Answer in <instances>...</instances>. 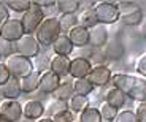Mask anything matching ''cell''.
Here are the masks:
<instances>
[{"label":"cell","mask_w":146,"mask_h":122,"mask_svg":"<svg viewBox=\"0 0 146 122\" xmlns=\"http://www.w3.org/2000/svg\"><path fill=\"white\" fill-rule=\"evenodd\" d=\"M44 105L38 100H29L26 102V105L22 106V116L29 121H35V119H41L44 114Z\"/></svg>","instance_id":"e0dca14e"},{"label":"cell","mask_w":146,"mask_h":122,"mask_svg":"<svg viewBox=\"0 0 146 122\" xmlns=\"http://www.w3.org/2000/svg\"><path fill=\"white\" fill-rule=\"evenodd\" d=\"M8 7V10H13L16 13H26L30 7H32V0H8L5 2Z\"/></svg>","instance_id":"f546056e"},{"label":"cell","mask_w":146,"mask_h":122,"mask_svg":"<svg viewBox=\"0 0 146 122\" xmlns=\"http://www.w3.org/2000/svg\"><path fill=\"white\" fill-rule=\"evenodd\" d=\"M51 48H52V51H54L56 55H65V57H68V55L73 52L75 46L72 44V41H70V38H68L67 33H60L59 38L52 43Z\"/></svg>","instance_id":"d6986e66"},{"label":"cell","mask_w":146,"mask_h":122,"mask_svg":"<svg viewBox=\"0 0 146 122\" xmlns=\"http://www.w3.org/2000/svg\"><path fill=\"white\" fill-rule=\"evenodd\" d=\"M10 78L11 76H10V71H8L7 65H5V63H0V87H2Z\"/></svg>","instance_id":"74e56055"},{"label":"cell","mask_w":146,"mask_h":122,"mask_svg":"<svg viewBox=\"0 0 146 122\" xmlns=\"http://www.w3.org/2000/svg\"><path fill=\"white\" fill-rule=\"evenodd\" d=\"M140 32H141V35H143V37L146 38V24H145V26L141 27V30H140Z\"/></svg>","instance_id":"b9f144b4"},{"label":"cell","mask_w":146,"mask_h":122,"mask_svg":"<svg viewBox=\"0 0 146 122\" xmlns=\"http://www.w3.org/2000/svg\"><path fill=\"white\" fill-rule=\"evenodd\" d=\"M132 100H135L138 103L146 102V79L145 78H137L135 76V82L132 86V90L129 94Z\"/></svg>","instance_id":"7402d4cb"},{"label":"cell","mask_w":146,"mask_h":122,"mask_svg":"<svg viewBox=\"0 0 146 122\" xmlns=\"http://www.w3.org/2000/svg\"><path fill=\"white\" fill-rule=\"evenodd\" d=\"M56 8L60 15H76L80 10V2L78 0H59L56 2Z\"/></svg>","instance_id":"d4e9b609"},{"label":"cell","mask_w":146,"mask_h":122,"mask_svg":"<svg viewBox=\"0 0 146 122\" xmlns=\"http://www.w3.org/2000/svg\"><path fill=\"white\" fill-rule=\"evenodd\" d=\"M0 95L5 100H18L22 95L21 90V81L16 78H10L2 87H0Z\"/></svg>","instance_id":"ac0fdd59"},{"label":"cell","mask_w":146,"mask_h":122,"mask_svg":"<svg viewBox=\"0 0 146 122\" xmlns=\"http://www.w3.org/2000/svg\"><path fill=\"white\" fill-rule=\"evenodd\" d=\"M78 122H103V121H102V116H100L99 108L89 106L80 114Z\"/></svg>","instance_id":"83f0119b"},{"label":"cell","mask_w":146,"mask_h":122,"mask_svg":"<svg viewBox=\"0 0 146 122\" xmlns=\"http://www.w3.org/2000/svg\"><path fill=\"white\" fill-rule=\"evenodd\" d=\"M43 21H44L43 10H41V8L36 5V2L33 0L32 7H30L29 10L22 15V18H21V22H22V27H24L26 35H33Z\"/></svg>","instance_id":"277c9868"},{"label":"cell","mask_w":146,"mask_h":122,"mask_svg":"<svg viewBox=\"0 0 146 122\" xmlns=\"http://www.w3.org/2000/svg\"><path fill=\"white\" fill-rule=\"evenodd\" d=\"M5 65H7L8 71H10V76L16 78V79H22V78L29 76L35 70L32 60L27 59V57H22L19 54H13L10 57H7Z\"/></svg>","instance_id":"7a4b0ae2"},{"label":"cell","mask_w":146,"mask_h":122,"mask_svg":"<svg viewBox=\"0 0 146 122\" xmlns=\"http://www.w3.org/2000/svg\"><path fill=\"white\" fill-rule=\"evenodd\" d=\"M110 40L108 30H106L105 26L99 24V26L89 29V44L92 48H103Z\"/></svg>","instance_id":"7c38bea8"},{"label":"cell","mask_w":146,"mask_h":122,"mask_svg":"<svg viewBox=\"0 0 146 122\" xmlns=\"http://www.w3.org/2000/svg\"><path fill=\"white\" fill-rule=\"evenodd\" d=\"M36 122H52V121H51V117H48V116H46V117H41V119H38Z\"/></svg>","instance_id":"60d3db41"},{"label":"cell","mask_w":146,"mask_h":122,"mask_svg":"<svg viewBox=\"0 0 146 122\" xmlns=\"http://www.w3.org/2000/svg\"><path fill=\"white\" fill-rule=\"evenodd\" d=\"M114 122H137V116H135V111L132 109H124V111H119L114 119Z\"/></svg>","instance_id":"d6a6232c"},{"label":"cell","mask_w":146,"mask_h":122,"mask_svg":"<svg viewBox=\"0 0 146 122\" xmlns=\"http://www.w3.org/2000/svg\"><path fill=\"white\" fill-rule=\"evenodd\" d=\"M68 109V102H62V100H56L52 103H49V106H48V113H49V117H52V116L59 114V113H62V111H67Z\"/></svg>","instance_id":"1f68e13d"},{"label":"cell","mask_w":146,"mask_h":122,"mask_svg":"<svg viewBox=\"0 0 146 122\" xmlns=\"http://www.w3.org/2000/svg\"><path fill=\"white\" fill-rule=\"evenodd\" d=\"M67 35H68L70 41H72V44L75 48H86V46H89V29H86V27L78 24Z\"/></svg>","instance_id":"4fadbf2b"},{"label":"cell","mask_w":146,"mask_h":122,"mask_svg":"<svg viewBox=\"0 0 146 122\" xmlns=\"http://www.w3.org/2000/svg\"><path fill=\"white\" fill-rule=\"evenodd\" d=\"M103 52H105L106 59L108 60H119L124 57V52H125V48L124 44H122V41L119 40V38H111V40H108V43L103 46Z\"/></svg>","instance_id":"5bb4252c"},{"label":"cell","mask_w":146,"mask_h":122,"mask_svg":"<svg viewBox=\"0 0 146 122\" xmlns=\"http://www.w3.org/2000/svg\"><path fill=\"white\" fill-rule=\"evenodd\" d=\"M105 102L110 105V106L119 109V108H122L125 105V102H127V95H124L121 90H117L116 87L111 86V89H108L106 94H105Z\"/></svg>","instance_id":"44dd1931"},{"label":"cell","mask_w":146,"mask_h":122,"mask_svg":"<svg viewBox=\"0 0 146 122\" xmlns=\"http://www.w3.org/2000/svg\"><path fill=\"white\" fill-rule=\"evenodd\" d=\"M73 89H75V94L76 95H83V97H88L94 92V84L89 81L88 78H83V79H75L73 82Z\"/></svg>","instance_id":"4316f807"},{"label":"cell","mask_w":146,"mask_h":122,"mask_svg":"<svg viewBox=\"0 0 146 122\" xmlns=\"http://www.w3.org/2000/svg\"><path fill=\"white\" fill-rule=\"evenodd\" d=\"M86 108H89V100H88V97H83V95H75L72 97V98L68 100V109L72 111L73 114L75 113H83Z\"/></svg>","instance_id":"484cf974"},{"label":"cell","mask_w":146,"mask_h":122,"mask_svg":"<svg viewBox=\"0 0 146 122\" xmlns=\"http://www.w3.org/2000/svg\"><path fill=\"white\" fill-rule=\"evenodd\" d=\"M0 54H2V57L3 55H7V57L13 55L15 54V43H10V41L0 38Z\"/></svg>","instance_id":"836d02e7"},{"label":"cell","mask_w":146,"mask_h":122,"mask_svg":"<svg viewBox=\"0 0 146 122\" xmlns=\"http://www.w3.org/2000/svg\"><path fill=\"white\" fill-rule=\"evenodd\" d=\"M73 119H75V117H73V113L70 109H67V111H62V113L52 116L51 121L52 122H75Z\"/></svg>","instance_id":"e575fe53"},{"label":"cell","mask_w":146,"mask_h":122,"mask_svg":"<svg viewBox=\"0 0 146 122\" xmlns=\"http://www.w3.org/2000/svg\"><path fill=\"white\" fill-rule=\"evenodd\" d=\"M78 24L86 29H92V27L99 26V19H97V13L95 8H86L80 13L78 16Z\"/></svg>","instance_id":"603a6c76"},{"label":"cell","mask_w":146,"mask_h":122,"mask_svg":"<svg viewBox=\"0 0 146 122\" xmlns=\"http://www.w3.org/2000/svg\"><path fill=\"white\" fill-rule=\"evenodd\" d=\"M0 60H2V54H0ZM0 63H2V62H0Z\"/></svg>","instance_id":"ee69618b"},{"label":"cell","mask_w":146,"mask_h":122,"mask_svg":"<svg viewBox=\"0 0 146 122\" xmlns=\"http://www.w3.org/2000/svg\"><path fill=\"white\" fill-rule=\"evenodd\" d=\"M94 8H95V13H97L99 24H102V26L114 24L121 18L117 2H99V3H95Z\"/></svg>","instance_id":"5b68a950"},{"label":"cell","mask_w":146,"mask_h":122,"mask_svg":"<svg viewBox=\"0 0 146 122\" xmlns=\"http://www.w3.org/2000/svg\"><path fill=\"white\" fill-rule=\"evenodd\" d=\"M10 19V10H8L5 2H0V27Z\"/></svg>","instance_id":"d590c367"},{"label":"cell","mask_w":146,"mask_h":122,"mask_svg":"<svg viewBox=\"0 0 146 122\" xmlns=\"http://www.w3.org/2000/svg\"><path fill=\"white\" fill-rule=\"evenodd\" d=\"M24 35H26V32H24L21 19L11 18L0 27V38H3V40L10 41V43H16V41L21 40Z\"/></svg>","instance_id":"52a82bcc"},{"label":"cell","mask_w":146,"mask_h":122,"mask_svg":"<svg viewBox=\"0 0 146 122\" xmlns=\"http://www.w3.org/2000/svg\"><path fill=\"white\" fill-rule=\"evenodd\" d=\"M137 71L140 75H143V76H146V54L141 55L138 59V62H137Z\"/></svg>","instance_id":"f35d334b"},{"label":"cell","mask_w":146,"mask_h":122,"mask_svg":"<svg viewBox=\"0 0 146 122\" xmlns=\"http://www.w3.org/2000/svg\"><path fill=\"white\" fill-rule=\"evenodd\" d=\"M99 111H100V116H102V121H106V122H114L117 113H119V109H116V108H113V106H110L106 102H103V103L100 105Z\"/></svg>","instance_id":"4dcf8cb0"},{"label":"cell","mask_w":146,"mask_h":122,"mask_svg":"<svg viewBox=\"0 0 146 122\" xmlns=\"http://www.w3.org/2000/svg\"><path fill=\"white\" fill-rule=\"evenodd\" d=\"M135 82V76H132V75H127V73H116L111 76V86L116 87L117 90L124 94V95L129 97L132 90V86Z\"/></svg>","instance_id":"9a60e30c"},{"label":"cell","mask_w":146,"mask_h":122,"mask_svg":"<svg viewBox=\"0 0 146 122\" xmlns=\"http://www.w3.org/2000/svg\"><path fill=\"white\" fill-rule=\"evenodd\" d=\"M0 122H10V121H7V119H3V117H0Z\"/></svg>","instance_id":"7bdbcfd3"},{"label":"cell","mask_w":146,"mask_h":122,"mask_svg":"<svg viewBox=\"0 0 146 122\" xmlns=\"http://www.w3.org/2000/svg\"><path fill=\"white\" fill-rule=\"evenodd\" d=\"M111 76H113V73L106 65H95L92 67L88 79L94 84V87H103L111 82Z\"/></svg>","instance_id":"9c48e42d"},{"label":"cell","mask_w":146,"mask_h":122,"mask_svg":"<svg viewBox=\"0 0 146 122\" xmlns=\"http://www.w3.org/2000/svg\"><path fill=\"white\" fill-rule=\"evenodd\" d=\"M36 5L43 10V8H54L56 7V2L54 0H35Z\"/></svg>","instance_id":"ab89813d"},{"label":"cell","mask_w":146,"mask_h":122,"mask_svg":"<svg viewBox=\"0 0 146 122\" xmlns=\"http://www.w3.org/2000/svg\"><path fill=\"white\" fill-rule=\"evenodd\" d=\"M15 54H19L27 59H33L40 54V43L36 41L35 35H24L21 40L16 41Z\"/></svg>","instance_id":"8992f818"},{"label":"cell","mask_w":146,"mask_h":122,"mask_svg":"<svg viewBox=\"0 0 146 122\" xmlns=\"http://www.w3.org/2000/svg\"><path fill=\"white\" fill-rule=\"evenodd\" d=\"M56 100H62V102H68L73 95H75V89H73V82H60L57 89H56V92L52 94Z\"/></svg>","instance_id":"cb8c5ba5"},{"label":"cell","mask_w":146,"mask_h":122,"mask_svg":"<svg viewBox=\"0 0 146 122\" xmlns=\"http://www.w3.org/2000/svg\"><path fill=\"white\" fill-rule=\"evenodd\" d=\"M62 33L60 30V24H59L57 18H44V21L40 24V27L35 32V38L40 43V46H52L56 40L59 38V35Z\"/></svg>","instance_id":"6da1fadb"},{"label":"cell","mask_w":146,"mask_h":122,"mask_svg":"<svg viewBox=\"0 0 146 122\" xmlns=\"http://www.w3.org/2000/svg\"><path fill=\"white\" fill-rule=\"evenodd\" d=\"M57 19H59V24H60V30L62 32L68 33L75 26H78V16L76 15H60V18H57Z\"/></svg>","instance_id":"f1b7e54d"},{"label":"cell","mask_w":146,"mask_h":122,"mask_svg":"<svg viewBox=\"0 0 146 122\" xmlns=\"http://www.w3.org/2000/svg\"><path fill=\"white\" fill-rule=\"evenodd\" d=\"M121 18L119 21L124 26H138L143 22V11L137 5V2H117Z\"/></svg>","instance_id":"3957f363"},{"label":"cell","mask_w":146,"mask_h":122,"mask_svg":"<svg viewBox=\"0 0 146 122\" xmlns=\"http://www.w3.org/2000/svg\"><path fill=\"white\" fill-rule=\"evenodd\" d=\"M135 116H137V122H146V102L138 103Z\"/></svg>","instance_id":"8d00e7d4"},{"label":"cell","mask_w":146,"mask_h":122,"mask_svg":"<svg viewBox=\"0 0 146 122\" xmlns=\"http://www.w3.org/2000/svg\"><path fill=\"white\" fill-rule=\"evenodd\" d=\"M70 63L72 59L65 57V55H54L49 62V70L54 75H57L59 78H64L67 75H70Z\"/></svg>","instance_id":"2e32d148"},{"label":"cell","mask_w":146,"mask_h":122,"mask_svg":"<svg viewBox=\"0 0 146 122\" xmlns=\"http://www.w3.org/2000/svg\"><path fill=\"white\" fill-rule=\"evenodd\" d=\"M0 117L10 122H19L22 116V105L18 100H3L0 103Z\"/></svg>","instance_id":"ba28073f"},{"label":"cell","mask_w":146,"mask_h":122,"mask_svg":"<svg viewBox=\"0 0 146 122\" xmlns=\"http://www.w3.org/2000/svg\"><path fill=\"white\" fill-rule=\"evenodd\" d=\"M40 76H41V71L40 70H33L29 76L19 79V81H21V90H22V94H32V92H35V90H38Z\"/></svg>","instance_id":"ffe728a7"},{"label":"cell","mask_w":146,"mask_h":122,"mask_svg":"<svg viewBox=\"0 0 146 122\" xmlns=\"http://www.w3.org/2000/svg\"><path fill=\"white\" fill-rule=\"evenodd\" d=\"M91 70H92V63L88 59H84V57L72 59V63H70V76L72 78H75V79L88 78Z\"/></svg>","instance_id":"8fae6325"},{"label":"cell","mask_w":146,"mask_h":122,"mask_svg":"<svg viewBox=\"0 0 146 122\" xmlns=\"http://www.w3.org/2000/svg\"><path fill=\"white\" fill-rule=\"evenodd\" d=\"M59 86H60V78L57 75H54L51 70L41 71L40 84H38V90L41 94H54Z\"/></svg>","instance_id":"30bf717a"}]
</instances>
